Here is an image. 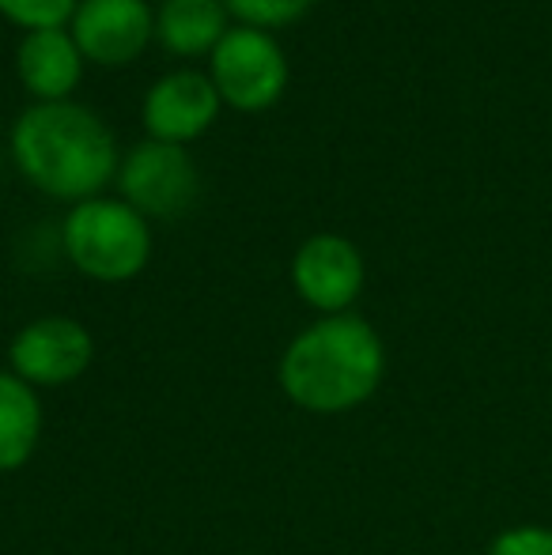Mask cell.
I'll use <instances>...</instances> for the list:
<instances>
[{
  "label": "cell",
  "mask_w": 552,
  "mask_h": 555,
  "mask_svg": "<svg viewBox=\"0 0 552 555\" xmlns=\"http://www.w3.org/2000/svg\"><path fill=\"white\" fill-rule=\"evenodd\" d=\"M386 378V344L360 314L314 318L284 344L277 386L299 412L348 416L378 393Z\"/></svg>",
  "instance_id": "1"
},
{
  "label": "cell",
  "mask_w": 552,
  "mask_h": 555,
  "mask_svg": "<svg viewBox=\"0 0 552 555\" xmlns=\"http://www.w3.org/2000/svg\"><path fill=\"white\" fill-rule=\"evenodd\" d=\"M12 163L35 190L80 205L118 178L111 125L80 103H35L12 125Z\"/></svg>",
  "instance_id": "2"
},
{
  "label": "cell",
  "mask_w": 552,
  "mask_h": 555,
  "mask_svg": "<svg viewBox=\"0 0 552 555\" xmlns=\"http://www.w3.org/2000/svg\"><path fill=\"white\" fill-rule=\"evenodd\" d=\"M57 234L68 264L95 284H129L152 261V227L126 201H80L68 208Z\"/></svg>",
  "instance_id": "3"
},
{
  "label": "cell",
  "mask_w": 552,
  "mask_h": 555,
  "mask_svg": "<svg viewBox=\"0 0 552 555\" xmlns=\"http://www.w3.org/2000/svg\"><path fill=\"white\" fill-rule=\"evenodd\" d=\"M208 80L223 106L239 114H261L284 95L287 57L273 30L231 27L208 53Z\"/></svg>",
  "instance_id": "4"
},
{
  "label": "cell",
  "mask_w": 552,
  "mask_h": 555,
  "mask_svg": "<svg viewBox=\"0 0 552 555\" xmlns=\"http://www.w3.org/2000/svg\"><path fill=\"white\" fill-rule=\"evenodd\" d=\"M95 363V336L80 318L42 314L35 322L20 325L8 344V371L27 386L65 389L80 382Z\"/></svg>",
  "instance_id": "5"
},
{
  "label": "cell",
  "mask_w": 552,
  "mask_h": 555,
  "mask_svg": "<svg viewBox=\"0 0 552 555\" xmlns=\"http://www.w3.org/2000/svg\"><path fill=\"white\" fill-rule=\"evenodd\" d=\"M197 163L182 144L144 140L121 159L118 190L144 220H175L197 201Z\"/></svg>",
  "instance_id": "6"
},
{
  "label": "cell",
  "mask_w": 552,
  "mask_h": 555,
  "mask_svg": "<svg viewBox=\"0 0 552 555\" xmlns=\"http://www.w3.org/2000/svg\"><path fill=\"white\" fill-rule=\"evenodd\" d=\"M368 284V264L352 238L345 234H310L292 257V287L318 318L352 314L356 299Z\"/></svg>",
  "instance_id": "7"
},
{
  "label": "cell",
  "mask_w": 552,
  "mask_h": 555,
  "mask_svg": "<svg viewBox=\"0 0 552 555\" xmlns=\"http://www.w3.org/2000/svg\"><path fill=\"white\" fill-rule=\"evenodd\" d=\"M68 35L91 65H133L155 38V12L147 0H80Z\"/></svg>",
  "instance_id": "8"
},
{
  "label": "cell",
  "mask_w": 552,
  "mask_h": 555,
  "mask_svg": "<svg viewBox=\"0 0 552 555\" xmlns=\"http://www.w3.org/2000/svg\"><path fill=\"white\" fill-rule=\"evenodd\" d=\"M220 95H216L213 80L205 73L178 68V73H167L152 83L140 117H144L147 140L185 147L201 132H208V125L220 117Z\"/></svg>",
  "instance_id": "9"
},
{
  "label": "cell",
  "mask_w": 552,
  "mask_h": 555,
  "mask_svg": "<svg viewBox=\"0 0 552 555\" xmlns=\"http://www.w3.org/2000/svg\"><path fill=\"white\" fill-rule=\"evenodd\" d=\"M84 53L65 27L61 30H30L15 50V73L20 83L38 103H68L84 80Z\"/></svg>",
  "instance_id": "10"
},
{
  "label": "cell",
  "mask_w": 552,
  "mask_h": 555,
  "mask_svg": "<svg viewBox=\"0 0 552 555\" xmlns=\"http://www.w3.org/2000/svg\"><path fill=\"white\" fill-rule=\"evenodd\" d=\"M46 431L42 393L15 378L12 371H0V476L20 473L38 453Z\"/></svg>",
  "instance_id": "11"
},
{
  "label": "cell",
  "mask_w": 552,
  "mask_h": 555,
  "mask_svg": "<svg viewBox=\"0 0 552 555\" xmlns=\"http://www.w3.org/2000/svg\"><path fill=\"white\" fill-rule=\"evenodd\" d=\"M223 0H163L155 8V38L175 57H208L228 35Z\"/></svg>",
  "instance_id": "12"
},
{
  "label": "cell",
  "mask_w": 552,
  "mask_h": 555,
  "mask_svg": "<svg viewBox=\"0 0 552 555\" xmlns=\"http://www.w3.org/2000/svg\"><path fill=\"white\" fill-rule=\"evenodd\" d=\"M314 0H223L231 20H239V27H258V30H277L287 23L303 20L310 12Z\"/></svg>",
  "instance_id": "13"
},
{
  "label": "cell",
  "mask_w": 552,
  "mask_h": 555,
  "mask_svg": "<svg viewBox=\"0 0 552 555\" xmlns=\"http://www.w3.org/2000/svg\"><path fill=\"white\" fill-rule=\"evenodd\" d=\"M80 0H0V15L15 27L30 30H61L73 23Z\"/></svg>",
  "instance_id": "14"
},
{
  "label": "cell",
  "mask_w": 552,
  "mask_h": 555,
  "mask_svg": "<svg viewBox=\"0 0 552 555\" xmlns=\"http://www.w3.org/2000/svg\"><path fill=\"white\" fill-rule=\"evenodd\" d=\"M485 555H552V529L545 526H511L488 544Z\"/></svg>",
  "instance_id": "15"
},
{
  "label": "cell",
  "mask_w": 552,
  "mask_h": 555,
  "mask_svg": "<svg viewBox=\"0 0 552 555\" xmlns=\"http://www.w3.org/2000/svg\"><path fill=\"white\" fill-rule=\"evenodd\" d=\"M0 175H4V163H0Z\"/></svg>",
  "instance_id": "16"
}]
</instances>
